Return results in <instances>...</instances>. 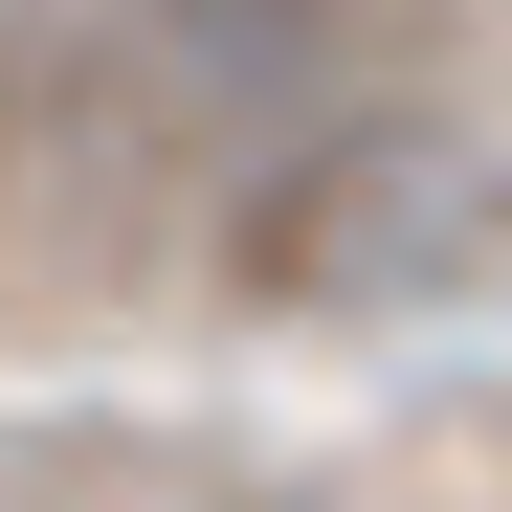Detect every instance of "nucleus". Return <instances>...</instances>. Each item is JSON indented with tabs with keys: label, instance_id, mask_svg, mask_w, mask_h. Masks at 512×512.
Returning a JSON list of instances; mask_svg holds the SVG:
<instances>
[{
	"label": "nucleus",
	"instance_id": "obj_1",
	"mask_svg": "<svg viewBox=\"0 0 512 512\" xmlns=\"http://www.w3.org/2000/svg\"><path fill=\"white\" fill-rule=\"evenodd\" d=\"M512 268V156L446 134V112H312L268 156V201H245V290L268 312H446Z\"/></svg>",
	"mask_w": 512,
	"mask_h": 512
}]
</instances>
